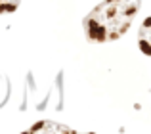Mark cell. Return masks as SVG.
<instances>
[{"label":"cell","instance_id":"obj_2","mask_svg":"<svg viewBox=\"0 0 151 134\" xmlns=\"http://www.w3.org/2000/svg\"><path fill=\"white\" fill-rule=\"evenodd\" d=\"M17 6H19V0H0V15L15 12Z\"/></svg>","mask_w":151,"mask_h":134},{"label":"cell","instance_id":"obj_3","mask_svg":"<svg viewBox=\"0 0 151 134\" xmlns=\"http://www.w3.org/2000/svg\"><path fill=\"white\" fill-rule=\"evenodd\" d=\"M8 96V88H6V81H4V77L0 75V104H2L4 100H6Z\"/></svg>","mask_w":151,"mask_h":134},{"label":"cell","instance_id":"obj_1","mask_svg":"<svg viewBox=\"0 0 151 134\" xmlns=\"http://www.w3.org/2000/svg\"><path fill=\"white\" fill-rule=\"evenodd\" d=\"M142 0H103L84 17V33L90 42L117 40L136 19Z\"/></svg>","mask_w":151,"mask_h":134}]
</instances>
